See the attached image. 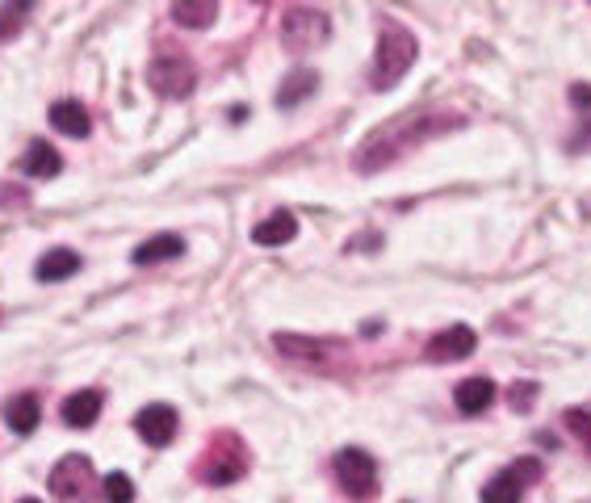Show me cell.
Returning a JSON list of instances; mask_svg holds the SVG:
<instances>
[{"label": "cell", "instance_id": "cell-1", "mask_svg": "<svg viewBox=\"0 0 591 503\" xmlns=\"http://www.w3.org/2000/svg\"><path fill=\"white\" fill-rule=\"evenodd\" d=\"M457 122H462L457 114H445V109L424 105V109H415V114H403V118H394L390 126L374 130V139L361 147L357 164H361V172H374V168H382L390 160H399L411 143H424L428 135H441L445 126H457Z\"/></svg>", "mask_w": 591, "mask_h": 503}, {"label": "cell", "instance_id": "cell-2", "mask_svg": "<svg viewBox=\"0 0 591 503\" xmlns=\"http://www.w3.org/2000/svg\"><path fill=\"white\" fill-rule=\"evenodd\" d=\"M415 55H420V42H415V34L403 30V26H394V21H386L382 34H378L374 76H369V80H374V89H394V84L407 76Z\"/></svg>", "mask_w": 591, "mask_h": 503}, {"label": "cell", "instance_id": "cell-3", "mask_svg": "<svg viewBox=\"0 0 591 503\" xmlns=\"http://www.w3.org/2000/svg\"><path fill=\"white\" fill-rule=\"evenodd\" d=\"M244 470H248V449H244V441H239V436H231V432H218L214 441H210V449L202 453V462H197V478H202V483H210V487L239 483V478H244Z\"/></svg>", "mask_w": 591, "mask_h": 503}, {"label": "cell", "instance_id": "cell-4", "mask_svg": "<svg viewBox=\"0 0 591 503\" xmlns=\"http://www.w3.org/2000/svg\"><path fill=\"white\" fill-rule=\"evenodd\" d=\"M327 34H332V21L319 9H290L286 21H281V42H286V51H294V55L323 47Z\"/></svg>", "mask_w": 591, "mask_h": 503}, {"label": "cell", "instance_id": "cell-5", "mask_svg": "<svg viewBox=\"0 0 591 503\" xmlns=\"http://www.w3.org/2000/svg\"><path fill=\"white\" fill-rule=\"evenodd\" d=\"M336 483L344 487V495L369 499L378 491V462L365 449H340L336 453Z\"/></svg>", "mask_w": 591, "mask_h": 503}, {"label": "cell", "instance_id": "cell-6", "mask_svg": "<svg viewBox=\"0 0 591 503\" xmlns=\"http://www.w3.org/2000/svg\"><path fill=\"white\" fill-rule=\"evenodd\" d=\"M147 84H151V89H156L160 97L181 101V97L193 93L197 76H193V68H189V59H185V55H160V59L147 68Z\"/></svg>", "mask_w": 591, "mask_h": 503}, {"label": "cell", "instance_id": "cell-7", "mask_svg": "<svg viewBox=\"0 0 591 503\" xmlns=\"http://www.w3.org/2000/svg\"><path fill=\"white\" fill-rule=\"evenodd\" d=\"M177 411H172L168 403H147L139 415H135V432L143 436V441L151 445V449H164L172 436H177Z\"/></svg>", "mask_w": 591, "mask_h": 503}, {"label": "cell", "instance_id": "cell-8", "mask_svg": "<svg viewBox=\"0 0 591 503\" xmlns=\"http://www.w3.org/2000/svg\"><path fill=\"white\" fill-rule=\"evenodd\" d=\"M474 348H478L474 327L453 323V327H445V332H436L428 340V361H466Z\"/></svg>", "mask_w": 591, "mask_h": 503}, {"label": "cell", "instance_id": "cell-9", "mask_svg": "<svg viewBox=\"0 0 591 503\" xmlns=\"http://www.w3.org/2000/svg\"><path fill=\"white\" fill-rule=\"evenodd\" d=\"M89 457H63V462L51 470V491L55 495H80L84 487H89Z\"/></svg>", "mask_w": 591, "mask_h": 503}, {"label": "cell", "instance_id": "cell-10", "mask_svg": "<svg viewBox=\"0 0 591 503\" xmlns=\"http://www.w3.org/2000/svg\"><path fill=\"white\" fill-rule=\"evenodd\" d=\"M294 235H298V218L290 210H273L265 223L252 227V239H256L260 248H281V244H290Z\"/></svg>", "mask_w": 591, "mask_h": 503}, {"label": "cell", "instance_id": "cell-11", "mask_svg": "<svg viewBox=\"0 0 591 503\" xmlns=\"http://www.w3.org/2000/svg\"><path fill=\"white\" fill-rule=\"evenodd\" d=\"M453 403H457V411H462V415H483L495 403V382L491 378H466V382H457Z\"/></svg>", "mask_w": 591, "mask_h": 503}, {"label": "cell", "instance_id": "cell-12", "mask_svg": "<svg viewBox=\"0 0 591 503\" xmlns=\"http://www.w3.org/2000/svg\"><path fill=\"white\" fill-rule=\"evenodd\" d=\"M51 126L59 130V135H72V139H89V130H93V118H89V109H84L80 101H55V105H51Z\"/></svg>", "mask_w": 591, "mask_h": 503}, {"label": "cell", "instance_id": "cell-13", "mask_svg": "<svg viewBox=\"0 0 591 503\" xmlns=\"http://www.w3.org/2000/svg\"><path fill=\"white\" fill-rule=\"evenodd\" d=\"M80 265H84L80 252H72V248H51V252L38 256L34 277H38V281H68V277L80 273Z\"/></svg>", "mask_w": 591, "mask_h": 503}, {"label": "cell", "instance_id": "cell-14", "mask_svg": "<svg viewBox=\"0 0 591 503\" xmlns=\"http://www.w3.org/2000/svg\"><path fill=\"white\" fill-rule=\"evenodd\" d=\"M59 168H63L59 151H55L51 143H42V139H34V143L26 147V156H21V172H26V177H34V181L59 177Z\"/></svg>", "mask_w": 591, "mask_h": 503}, {"label": "cell", "instance_id": "cell-15", "mask_svg": "<svg viewBox=\"0 0 591 503\" xmlns=\"http://www.w3.org/2000/svg\"><path fill=\"white\" fill-rule=\"evenodd\" d=\"M97 415H101V390H76V395H68V403H63V420L72 428H93Z\"/></svg>", "mask_w": 591, "mask_h": 503}, {"label": "cell", "instance_id": "cell-16", "mask_svg": "<svg viewBox=\"0 0 591 503\" xmlns=\"http://www.w3.org/2000/svg\"><path fill=\"white\" fill-rule=\"evenodd\" d=\"M181 252H185L181 235H151L147 244H139L135 252H130V260H135V265H160V260H172Z\"/></svg>", "mask_w": 591, "mask_h": 503}, {"label": "cell", "instance_id": "cell-17", "mask_svg": "<svg viewBox=\"0 0 591 503\" xmlns=\"http://www.w3.org/2000/svg\"><path fill=\"white\" fill-rule=\"evenodd\" d=\"M38 415H42V403H38V395H17L9 407H5V420H9V428L13 432H34L38 428Z\"/></svg>", "mask_w": 591, "mask_h": 503}, {"label": "cell", "instance_id": "cell-18", "mask_svg": "<svg viewBox=\"0 0 591 503\" xmlns=\"http://www.w3.org/2000/svg\"><path fill=\"white\" fill-rule=\"evenodd\" d=\"M172 17H177V26H189V30H202L218 17V5L214 0H177L172 5Z\"/></svg>", "mask_w": 591, "mask_h": 503}, {"label": "cell", "instance_id": "cell-19", "mask_svg": "<svg viewBox=\"0 0 591 503\" xmlns=\"http://www.w3.org/2000/svg\"><path fill=\"white\" fill-rule=\"evenodd\" d=\"M520 491H524L520 478L512 470H503V474H495L491 483L483 487V503H520Z\"/></svg>", "mask_w": 591, "mask_h": 503}, {"label": "cell", "instance_id": "cell-20", "mask_svg": "<svg viewBox=\"0 0 591 503\" xmlns=\"http://www.w3.org/2000/svg\"><path fill=\"white\" fill-rule=\"evenodd\" d=\"M315 84H319V76H315V72L298 68V72H294V76L277 89V101H281V105H298V97H302V93H315Z\"/></svg>", "mask_w": 591, "mask_h": 503}, {"label": "cell", "instance_id": "cell-21", "mask_svg": "<svg viewBox=\"0 0 591 503\" xmlns=\"http://www.w3.org/2000/svg\"><path fill=\"white\" fill-rule=\"evenodd\" d=\"M562 424H566V432H575V436H579V445L591 453V411L571 407V411L562 415Z\"/></svg>", "mask_w": 591, "mask_h": 503}, {"label": "cell", "instance_id": "cell-22", "mask_svg": "<svg viewBox=\"0 0 591 503\" xmlns=\"http://www.w3.org/2000/svg\"><path fill=\"white\" fill-rule=\"evenodd\" d=\"M105 499L109 503H135V483H130L122 470H114L105 478Z\"/></svg>", "mask_w": 591, "mask_h": 503}, {"label": "cell", "instance_id": "cell-23", "mask_svg": "<svg viewBox=\"0 0 591 503\" xmlns=\"http://www.w3.org/2000/svg\"><path fill=\"white\" fill-rule=\"evenodd\" d=\"M512 474L520 478V483H537V478H541V462H537V457H520V462L512 466Z\"/></svg>", "mask_w": 591, "mask_h": 503}, {"label": "cell", "instance_id": "cell-24", "mask_svg": "<svg viewBox=\"0 0 591 503\" xmlns=\"http://www.w3.org/2000/svg\"><path fill=\"white\" fill-rule=\"evenodd\" d=\"M533 395H537V386H533V382H520V386H512L516 411H529V407H533Z\"/></svg>", "mask_w": 591, "mask_h": 503}, {"label": "cell", "instance_id": "cell-25", "mask_svg": "<svg viewBox=\"0 0 591 503\" xmlns=\"http://www.w3.org/2000/svg\"><path fill=\"white\" fill-rule=\"evenodd\" d=\"M21 503H42V499H21Z\"/></svg>", "mask_w": 591, "mask_h": 503}]
</instances>
